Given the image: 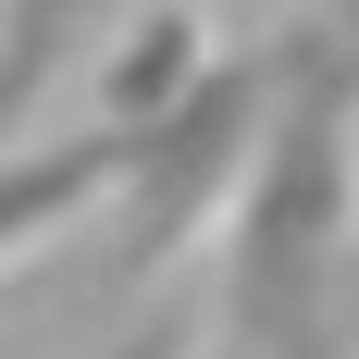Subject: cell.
<instances>
[{
    "label": "cell",
    "mask_w": 359,
    "mask_h": 359,
    "mask_svg": "<svg viewBox=\"0 0 359 359\" xmlns=\"http://www.w3.org/2000/svg\"><path fill=\"white\" fill-rule=\"evenodd\" d=\"M260 359H359V285L334 297V310H310V323H297L285 347H260Z\"/></svg>",
    "instance_id": "4"
},
{
    "label": "cell",
    "mask_w": 359,
    "mask_h": 359,
    "mask_svg": "<svg viewBox=\"0 0 359 359\" xmlns=\"http://www.w3.org/2000/svg\"><path fill=\"white\" fill-rule=\"evenodd\" d=\"M334 37H347V50H359V0H334Z\"/></svg>",
    "instance_id": "5"
},
{
    "label": "cell",
    "mask_w": 359,
    "mask_h": 359,
    "mask_svg": "<svg viewBox=\"0 0 359 359\" xmlns=\"http://www.w3.org/2000/svg\"><path fill=\"white\" fill-rule=\"evenodd\" d=\"M359 285V50L334 25L285 37V111L223 223V347L260 359Z\"/></svg>",
    "instance_id": "1"
},
{
    "label": "cell",
    "mask_w": 359,
    "mask_h": 359,
    "mask_svg": "<svg viewBox=\"0 0 359 359\" xmlns=\"http://www.w3.org/2000/svg\"><path fill=\"white\" fill-rule=\"evenodd\" d=\"M223 359H236V347H223Z\"/></svg>",
    "instance_id": "6"
},
{
    "label": "cell",
    "mask_w": 359,
    "mask_h": 359,
    "mask_svg": "<svg viewBox=\"0 0 359 359\" xmlns=\"http://www.w3.org/2000/svg\"><path fill=\"white\" fill-rule=\"evenodd\" d=\"M273 111H285V50H223V74L186 111H161L137 137L87 124V137L111 149V198H124V273H161L198 223H236Z\"/></svg>",
    "instance_id": "2"
},
{
    "label": "cell",
    "mask_w": 359,
    "mask_h": 359,
    "mask_svg": "<svg viewBox=\"0 0 359 359\" xmlns=\"http://www.w3.org/2000/svg\"><path fill=\"white\" fill-rule=\"evenodd\" d=\"M87 25H124V0H13V137H25V100L62 74V50Z\"/></svg>",
    "instance_id": "3"
}]
</instances>
